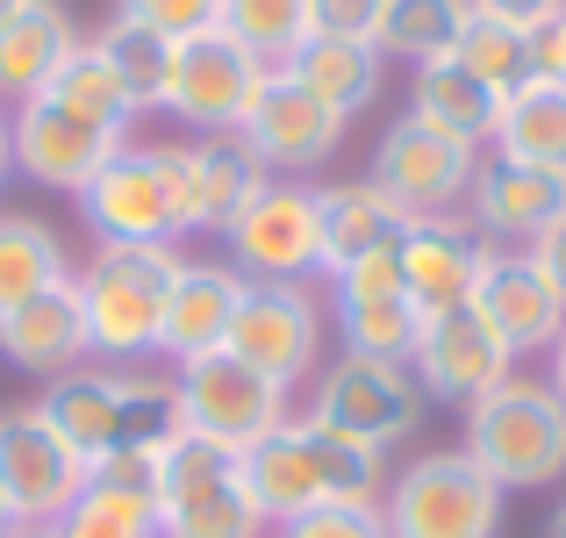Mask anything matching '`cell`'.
I'll list each match as a JSON object with an SVG mask.
<instances>
[{
    "label": "cell",
    "instance_id": "obj_7",
    "mask_svg": "<svg viewBox=\"0 0 566 538\" xmlns=\"http://www.w3.org/2000/svg\"><path fill=\"white\" fill-rule=\"evenodd\" d=\"M180 381V410H187V431L222 453H251L259 438H273L280 424L294 416V395L280 381H265L259 366H244L237 352H201L187 366H172Z\"/></svg>",
    "mask_w": 566,
    "mask_h": 538
},
{
    "label": "cell",
    "instance_id": "obj_22",
    "mask_svg": "<svg viewBox=\"0 0 566 538\" xmlns=\"http://www.w3.org/2000/svg\"><path fill=\"white\" fill-rule=\"evenodd\" d=\"M0 359H8V366H22V373H43V381L86 366V359H94V338H86L80 288H72V280H57V288H43L36 302L8 309V317H0Z\"/></svg>",
    "mask_w": 566,
    "mask_h": 538
},
{
    "label": "cell",
    "instance_id": "obj_15",
    "mask_svg": "<svg viewBox=\"0 0 566 538\" xmlns=\"http://www.w3.org/2000/svg\"><path fill=\"white\" fill-rule=\"evenodd\" d=\"M331 317L345 352L359 359H401L409 366L416 331H423V309L401 288V259L395 251H374V259H352L345 273H331Z\"/></svg>",
    "mask_w": 566,
    "mask_h": 538
},
{
    "label": "cell",
    "instance_id": "obj_42",
    "mask_svg": "<svg viewBox=\"0 0 566 538\" xmlns=\"http://www.w3.org/2000/svg\"><path fill=\"white\" fill-rule=\"evenodd\" d=\"M524 259L538 266V273H545V288H553L559 302H566V216H559V223H545V230L531 237V245H524Z\"/></svg>",
    "mask_w": 566,
    "mask_h": 538
},
{
    "label": "cell",
    "instance_id": "obj_43",
    "mask_svg": "<svg viewBox=\"0 0 566 538\" xmlns=\"http://www.w3.org/2000/svg\"><path fill=\"white\" fill-rule=\"evenodd\" d=\"M559 8H566V0H473V14H488V22H510V29H524V37L545 22V14H559Z\"/></svg>",
    "mask_w": 566,
    "mask_h": 538
},
{
    "label": "cell",
    "instance_id": "obj_30",
    "mask_svg": "<svg viewBox=\"0 0 566 538\" xmlns=\"http://www.w3.org/2000/svg\"><path fill=\"white\" fill-rule=\"evenodd\" d=\"M495 158H516V166L566 179V80H524L502 101Z\"/></svg>",
    "mask_w": 566,
    "mask_h": 538
},
{
    "label": "cell",
    "instance_id": "obj_35",
    "mask_svg": "<svg viewBox=\"0 0 566 538\" xmlns=\"http://www.w3.org/2000/svg\"><path fill=\"white\" fill-rule=\"evenodd\" d=\"M172 438H187V410H180V381L172 373H137L123 366V431L115 453H166Z\"/></svg>",
    "mask_w": 566,
    "mask_h": 538
},
{
    "label": "cell",
    "instance_id": "obj_11",
    "mask_svg": "<svg viewBox=\"0 0 566 538\" xmlns=\"http://www.w3.org/2000/svg\"><path fill=\"white\" fill-rule=\"evenodd\" d=\"M0 488L14 503V525H57L72 510V496L86 488V459L65 445V431L22 402L0 410Z\"/></svg>",
    "mask_w": 566,
    "mask_h": 538
},
{
    "label": "cell",
    "instance_id": "obj_13",
    "mask_svg": "<svg viewBox=\"0 0 566 538\" xmlns=\"http://www.w3.org/2000/svg\"><path fill=\"white\" fill-rule=\"evenodd\" d=\"M265 65L244 51V43H230L222 29H201V37L172 43V72H166V115H180L187 130H201V137H216V130H237L251 108V94H259Z\"/></svg>",
    "mask_w": 566,
    "mask_h": 538
},
{
    "label": "cell",
    "instance_id": "obj_4",
    "mask_svg": "<svg viewBox=\"0 0 566 538\" xmlns=\"http://www.w3.org/2000/svg\"><path fill=\"white\" fill-rule=\"evenodd\" d=\"M158 538H273L244 482V459L208 438H172L158 453Z\"/></svg>",
    "mask_w": 566,
    "mask_h": 538
},
{
    "label": "cell",
    "instance_id": "obj_48",
    "mask_svg": "<svg viewBox=\"0 0 566 538\" xmlns=\"http://www.w3.org/2000/svg\"><path fill=\"white\" fill-rule=\"evenodd\" d=\"M0 531H14V503H8V488H0Z\"/></svg>",
    "mask_w": 566,
    "mask_h": 538
},
{
    "label": "cell",
    "instance_id": "obj_40",
    "mask_svg": "<svg viewBox=\"0 0 566 538\" xmlns=\"http://www.w3.org/2000/svg\"><path fill=\"white\" fill-rule=\"evenodd\" d=\"M387 0H308V22L316 37H345V43H374Z\"/></svg>",
    "mask_w": 566,
    "mask_h": 538
},
{
    "label": "cell",
    "instance_id": "obj_25",
    "mask_svg": "<svg viewBox=\"0 0 566 538\" xmlns=\"http://www.w3.org/2000/svg\"><path fill=\"white\" fill-rule=\"evenodd\" d=\"M409 230V208L395 201L374 179H345V187H323V280L345 273L352 259H374L395 251Z\"/></svg>",
    "mask_w": 566,
    "mask_h": 538
},
{
    "label": "cell",
    "instance_id": "obj_26",
    "mask_svg": "<svg viewBox=\"0 0 566 538\" xmlns=\"http://www.w3.org/2000/svg\"><path fill=\"white\" fill-rule=\"evenodd\" d=\"M80 43L86 37L72 29V14L57 8V0H22V14L0 29V101H8V108L36 101L43 86H51V72L65 65Z\"/></svg>",
    "mask_w": 566,
    "mask_h": 538
},
{
    "label": "cell",
    "instance_id": "obj_46",
    "mask_svg": "<svg viewBox=\"0 0 566 538\" xmlns=\"http://www.w3.org/2000/svg\"><path fill=\"white\" fill-rule=\"evenodd\" d=\"M0 538H57V525H14V531H0Z\"/></svg>",
    "mask_w": 566,
    "mask_h": 538
},
{
    "label": "cell",
    "instance_id": "obj_21",
    "mask_svg": "<svg viewBox=\"0 0 566 538\" xmlns=\"http://www.w3.org/2000/svg\"><path fill=\"white\" fill-rule=\"evenodd\" d=\"M251 280L237 273L230 259H180L172 273V294H166V331H158V359L187 366L201 352H222L230 345V323H237V302H244Z\"/></svg>",
    "mask_w": 566,
    "mask_h": 538
},
{
    "label": "cell",
    "instance_id": "obj_1",
    "mask_svg": "<svg viewBox=\"0 0 566 538\" xmlns=\"http://www.w3.org/2000/svg\"><path fill=\"white\" fill-rule=\"evenodd\" d=\"M172 273H180V245H101L94 259L72 273L80 309H86V338H94V359H108V366L158 359Z\"/></svg>",
    "mask_w": 566,
    "mask_h": 538
},
{
    "label": "cell",
    "instance_id": "obj_34",
    "mask_svg": "<svg viewBox=\"0 0 566 538\" xmlns=\"http://www.w3.org/2000/svg\"><path fill=\"white\" fill-rule=\"evenodd\" d=\"M216 29H222L230 43H244V51L259 58L265 72H280L308 37H316V22H308V0H222Z\"/></svg>",
    "mask_w": 566,
    "mask_h": 538
},
{
    "label": "cell",
    "instance_id": "obj_2",
    "mask_svg": "<svg viewBox=\"0 0 566 538\" xmlns=\"http://www.w3.org/2000/svg\"><path fill=\"white\" fill-rule=\"evenodd\" d=\"M459 453L488 474L495 488H545L566 474V402L553 381L510 373L495 395L467 410V445Z\"/></svg>",
    "mask_w": 566,
    "mask_h": 538
},
{
    "label": "cell",
    "instance_id": "obj_6",
    "mask_svg": "<svg viewBox=\"0 0 566 538\" xmlns=\"http://www.w3.org/2000/svg\"><path fill=\"white\" fill-rule=\"evenodd\" d=\"M222 245H230V266L244 280H294V288L323 280V187H308V179H265L237 208Z\"/></svg>",
    "mask_w": 566,
    "mask_h": 538
},
{
    "label": "cell",
    "instance_id": "obj_47",
    "mask_svg": "<svg viewBox=\"0 0 566 538\" xmlns=\"http://www.w3.org/2000/svg\"><path fill=\"white\" fill-rule=\"evenodd\" d=\"M545 538H566V496H559V510H553V525H545Z\"/></svg>",
    "mask_w": 566,
    "mask_h": 538
},
{
    "label": "cell",
    "instance_id": "obj_33",
    "mask_svg": "<svg viewBox=\"0 0 566 538\" xmlns=\"http://www.w3.org/2000/svg\"><path fill=\"white\" fill-rule=\"evenodd\" d=\"M467 14H473V0H387L380 29H374V51L380 58H409V65L452 58Z\"/></svg>",
    "mask_w": 566,
    "mask_h": 538
},
{
    "label": "cell",
    "instance_id": "obj_27",
    "mask_svg": "<svg viewBox=\"0 0 566 538\" xmlns=\"http://www.w3.org/2000/svg\"><path fill=\"white\" fill-rule=\"evenodd\" d=\"M43 416L65 431V445L94 467L101 453H115V431H123V366H72L57 381H43Z\"/></svg>",
    "mask_w": 566,
    "mask_h": 538
},
{
    "label": "cell",
    "instance_id": "obj_9",
    "mask_svg": "<svg viewBox=\"0 0 566 538\" xmlns=\"http://www.w3.org/2000/svg\"><path fill=\"white\" fill-rule=\"evenodd\" d=\"M244 366H259L265 381L308 387L323 373V302L316 288H294V280H251L244 302H237V323H230V345Z\"/></svg>",
    "mask_w": 566,
    "mask_h": 538
},
{
    "label": "cell",
    "instance_id": "obj_8",
    "mask_svg": "<svg viewBox=\"0 0 566 538\" xmlns=\"http://www.w3.org/2000/svg\"><path fill=\"white\" fill-rule=\"evenodd\" d=\"M316 424L345 431V438L374 445V453H387V445L416 438V424H423V387H416V373L401 366V359H331V366L308 381V410Z\"/></svg>",
    "mask_w": 566,
    "mask_h": 538
},
{
    "label": "cell",
    "instance_id": "obj_32",
    "mask_svg": "<svg viewBox=\"0 0 566 538\" xmlns=\"http://www.w3.org/2000/svg\"><path fill=\"white\" fill-rule=\"evenodd\" d=\"M43 101H57L65 115H80V123H94V130H115V137H129V123H137V101L123 94V80L108 72V58L94 51V37L51 72Z\"/></svg>",
    "mask_w": 566,
    "mask_h": 538
},
{
    "label": "cell",
    "instance_id": "obj_28",
    "mask_svg": "<svg viewBox=\"0 0 566 538\" xmlns=\"http://www.w3.org/2000/svg\"><path fill=\"white\" fill-rule=\"evenodd\" d=\"M502 101H510V94H495L488 80H473L459 58H430V65H416V86H409V115H423L430 130L473 144V152H481V144H495Z\"/></svg>",
    "mask_w": 566,
    "mask_h": 538
},
{
    "label": "cell",
    "instance_id": "obj_23",
    "mask_svg": "<svg viewBox=\"0 0 566 538\" xmlns=\"http://www.w3.org/2000/svg\"><path fill=\"white\" fill-rule=\"evenodd\" d=\"M180 166H187V223H193V237H222L237 223V208L273 179L259 166V152L244 144V130H216V137L180 144Z\"/></svg>",
    "mask_w": 566,
    "mask_h": 538
},
{
    "label": "cell",
    "instance_id": "obj_41",
    "mask_svg": "<svg viewBox=\"0 0 566 538\" xmlns=\"http://www.w3.org/2000/svg\"><path fill=\"white\" fill-rule=\"evenodd\" d=\"M531 80H566V8L531 29Z\"/></svg>",
    "mask_w": 566,
    "mask_h": 538
},
{
    "label": "cell",
    "instance_id": "obj_36",
    "mask_svg": "<svg viewBox=\"0 0 566 538\" xmlns=\"http://www.w3.org/2000/svg\"><path fill=\"white\" fill-rule=\"evenodd\" d=\"M94 51L108 58V72L123 80V94L144 108H166V72H172V37H158V29L144 22H108L94 37Z\"/></svg>",
    "mask_w": 566,
    "mask_h": 538
},
{
    "label": "cell",
    "instance_id": "obj_24",
    "mask_svg": "<svg viewBox=\"0 0 566 538\" xmlns=\"http://www.w3.org/2000/svg\"><path fill=\"white\" fill-rule=\"evenodd\" d=\"M244 459V482H251V503H259L265 525H294L302 510L331 503V482H323V459H316V438H308V416H287L273 438H259Z\"/></svg>",
    "mask_w": 566,
    "mask_h": 538
},
{
    "label": "cell",
    "instance_id": "obj_18",
    "mask_svg": "<svg viewBox=\"0 0 566 538\" xmlns=\"http://www.w3.org/2000/svg\"><path fill=\"white\" fill-rule=\"evenodd\" d=\"M395 259H401L409 302L423 309V317H438V309H467L473 280H481V259H488V237L473 230L459 208L452 216H409Z\"/></svg>",
    "mask_w": 566,
    "mask_h": 538
},
{
    "label": "cell",
    "instance_id": "obj_17",
    "mask_svg": "<svg viewBox=\"0 0 566 538\" xmlns=\"http://www.w3.org/2000/svg\"><path fill=\"white\" fill-rule=\"evenodd\" d=\"M467 309H473V317H481L516 359H524V352H553V338L566 331V302L545 288L538 266H531L524 251H510V245H488L481 280H473Z\"/></svg>",
    "mask_w": 566,
    "mask_h": 538
},
{
    "label": "cell",
    "instance_id": "obj_49",
    "mask_svg": "<svg viewBox=\"0 0 566 538\" xmlns=\"http://www.w3.org/2000/svg\"><path fill=\"white\" fill-rule=\"evenodd\" d=\"M14 14H22V0H0V29H8V22H14Z\"/></svg>",
    "mask_w": 566,
    "mask_h": 538
},
{
    "label": "cell",
    "instance_id": "obj_29",
    "mask_svg": "<svg viewBox=\"0 0 566 538\" xmlns=\"http://www.w3.org/2000/svg\"><path fill=\"white\" fill-rule=\"evenodd\" d=\"M280 72H294V80L308 86V94L323 101V108H337L352 123L359 108H374L380 101V80H387V58L374 43H345V37H308L302 51L287 58Z\"/></svg>",
    "mask_w": 566,
    "mask_h": 538
},
{
    "label": "cell",
    "instance_id": "obj_16",
    "mask_svg": "<svg viewBox=\"0 0 566 538\" xmlns=\"http://www.w3.org/2000/svg\"><path fill=\"white\" fill-rule=\"evenodd\" d=\"M129 137H115V130H94L80 123V115H65L57 101H22L8 123V152H14V173L36 179V187H57V194H80L86 179L108 166L115 152H123Z\"/></svg>",
    "mask_w": 566,
    "mask_h": 538
},
{
    "label": "cell",
    "instance_id": "obj_45",
    "mask_svg": "<svg viewBox=\"0 0 566 538\" xmlns=\"http://www.w3.org/2000/svg\"><path fill=\"white\" fill-rule=\"evenodd\" d=\"M8 123H14V108L0 101V187H8V173H14V152H8Z\"/></svg>",
    "mask_w": 566,
    "mask_h": 538
},
{
    "label": "cell",
    "instance_id": "obj_3",
    "mask_svg": "<svg viewBox=\"0 0 566 538\" xmlns=\"http://www.w3.org/2000/svg\"><path fill=\"white\" fill-rule=\"evenodd\" d=\"M72 201L101 245H180V237H193L180 144H123Z\"/></svg>",
    "mask_w": 566,
    "mask_h": 538
},
{
    "label": "cell",
    "instance_id": "obj_37",
    "mask_svg": "<svg viewBox=\"0 0 566 538\" xmlns=\"http://www.w3.org/2000/svg\"><path fill=\"white\" fill-rule=\"evenodd\" d=\"M452 58L473 72V80H488L495 94H516V86L531 80V37H524V29H510V22H488V14H467Z\"/></svg>",
    "mask_w": 566,
    "mask_h": 538
},
{
    "label": "cell",
    "instance_id": "obj_5",
    "mask_svg": "<svg viewBox=\"0 0 566 538\" xmlns=\"http://www.w3.org/2000/svg\"><path fill=\"white\" fill-rule=\"evenodd\" d=\"M380 517H387V538H495L502 531V488L459 445H444V453L409 459L387 482Z\"/></svg>",
    "mask_w": 566,
    "mask_h": 538
},
{
    "label": "cell",
    "instance_id": "obj_39",
    "mask_svg": "<svg viewBox=\"0 0 566 538\" xmlns=\"http://www.w3.org/2000/svg\"><path fill=\"white\" fill-rule=\"evenodd\" d=\"M273 538H387L380 503H316L294 525H280Z\"/></svg>",
    "mask_w": 566,
    "mask_h": 538
},
{
    "label": "cell",
    "instance_id": "obj_12",
    "mask_svg": "<svg viewBox=\"0 0 566 538\" xmlns=\"http://www.w3.org/2000/svg\"><path fill=\"white\" fill-rule=\"evenodd\" d=\"M473 173H481V152H473V144L430 130L423 115H401V123H387L366 179L387 187L409 216H452V208H467Z\"/></svg>",
    "mask_w": 566,
    "mask_h": 538
},
{
    "label": "cell",
    "instance_id": "obj_14",
    "mask_svg": "<svg viewBox=\"0 0 566 538\" xmlns=\"http://www.w3.org/2000/svg\"><path fill=\"white\" fill-rule=\"evenodd\" d=\"M409 373H416V387H423V402H459V410H473L481 395H495L516 373V352L502 345L473 309H438V317H423V331H416Z\"/></svg>",
    "mask_w": 566,
    "mask_h": 538
},
{
    "label": "cell",
    "instance_id": "obj_20",
    "mask_svg": "<svg viewBox=\"0 0 566 538\" xmlns=\"http://www.w3.org/2000/svg\"><path fill=\"white\" fill-rule=\"evenodd\" d=\"M459 216H467L488 245H516L524 251L545 223L566 216V179L538 173V166H516V158H481V173H473Z\"/></svg>",
    "mask_w": 566,
    "mask_h": 538
},
{
    "label": "cell",
    "instance_id": "obj_19",
    "mask_svg": "<svg viewBox=\"0 0 566 538\" xmlns=\"http://www.w3.org/2000/svg\"><path fill=\"white\" fill-rule=\"evenodd\" d=\"M57 538H158V459L101 453L72 510L57 517Z\"/></svg>",
    "mask_w": 566,
    "mask_h": 538
},
{
    "label": "cell",
    "instance_id": "obj_44",
    "mask_svg": "<svg viewBox=\"0 0 566 538\" xmlns=\"http://www.w3.org/2000/svg\"><path fill=\"white\" fill-rule=\"evenodd\" d=\"M545 359H553V373H545V381H553V395L566 402V331L553 338V352H545Z\"/></svg>",
    "mask_w": 566,
    "mask_h": 538
},
{
    "label": "cell",
    "instance_id": "obj_31",
    "mask_svg": "<svg viewBox=\"0 0 566 538\" xmlns=\"http://www.w3.org/2000/svg\"><path fill=\"white\" fill-rule=\"evenodd\" d=\"M72 280L65 237L51 230L43 216H0V317L22 302H36L43 288Z\"/></svg>",
    "mask_w": 566,
    "mask_h": 538
},
{
    "label": "cell",
    "instance_id": "obj_10",
    "mask_svg": "<svg viewBox=\"0 0 566 538\" xmlns=\"http://www.w3.org/2000/svg\"><path fill=\"white\" fill-rule=\"evenodd\" d=\"M237 130H244V144L259 152V166L273 179H316L345 144V115L323 108L294 72H265Z\"/></svg>",
    "mask_w": 566,
    "mask_h": 538
},
{
    "label": "cell",
    "instance_id": "obj_38",
    "mask_svg": "<svg viewBox=\"0 0 566 538\" xmlns=\"http://www.w3.org/2000/svg\"><path fill=\"white\" fill-rule=\"evenodd\" d=\"M216 14H222V0H115V22H144V29H158V37H172V43L216 29Z\"/></svg>",
    "mask_w": 566,
    "mask_h": 538
}]
</instances>
